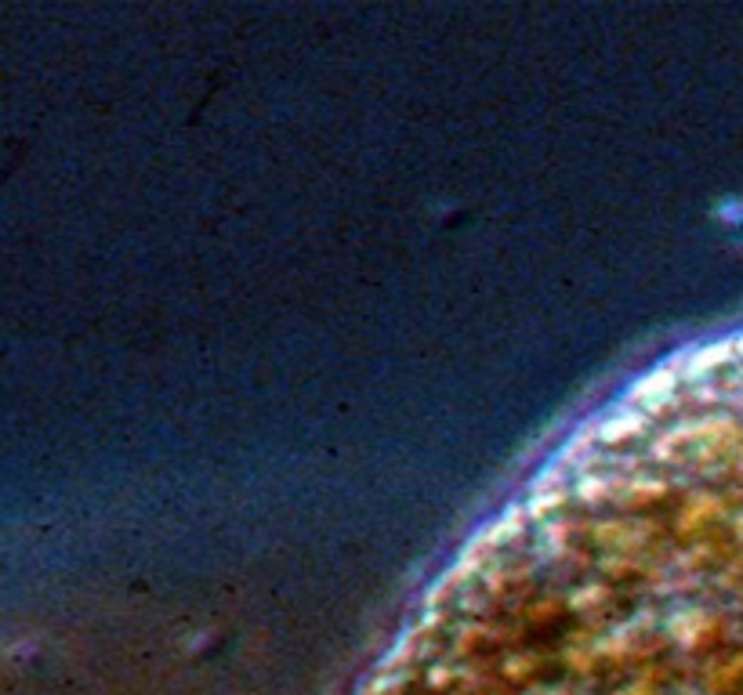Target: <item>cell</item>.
Masks as SVG:
<instances>
[{"label":"cell","mask_w":743,"mask_h":695,"mask_svg":"<svg viewBox=\"0 0 743 695\" xmlns=\"http://www.w3.org/2000/svg\"><path fill=\"white\" fill-rule=\"evenodd\" d=\"M678 366L674 363H667V366H660V370H653V373H646L642 381H638L634 388H631V398L638 406H649V409H656L664 398L674 391V384H678Z\"/></svg>","instance_id":"6da1fadb"},{"label":"cell","mask_w":743,"mask_h":695,"mask_svg":"<svg viewBox=\"0 0 743 695\" xmlns=\"http://www.w3.org/2000/svg\"><path fill=\"white\" fill-rule=\"evenodd\" d=\"M646 428V416L638 413L634 406H624V409H616L613 416H606L602 424H598V438L602 442H616V438H624V435H638Z\"/></svg>","instance_id":"7a4b0ae2"}]
</instances>
